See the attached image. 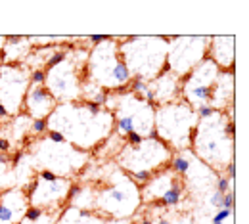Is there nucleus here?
Instances as JSON below:
<instances>
[{"label":"nucleus","instance_id":"1","mask_svg":"<svg viewBox=\"0 0 249 224\" xmlns=\"http://www.w3.org/2000/svg\"><path fill=\"white\" fill-rule=\"evenodd\" d=\"M46 127L52 132H58L73 148L92 154L113 134L115 123L111 111L104 105L81 100L58 103L46 119Z\"/></svg>","mask_w":249,"mask_h":224},{"label":"nucleus","instance_id":"2","mask_svg":"<svg viewBox=\"0 0 249 224\" xmlns=\"http://www.w3.org/2000/svg\"><path fill=\"white\" fill-rule=\"evenodd\" d=\"M197 125L192 134V154L217 174H226L234 167V107L228 111L197 109Z\"/></svg>","mask_w":249,"mask_h":224},{"label":"nucleus","instance_id":"3","mask_svg":"<svg viewBox=\"0 0 249 224\" xmlns=\"http://www.w3.org/2000/svg\"><path fill=\"white\" fill-rule=\"evenodd\" d=\"M89 176L94 188V213L102 219H132L140 207V186L113 161L92 167Z\"/></svg>","mask_w":249,"mask_h":224},{"label":"nucleus","instance_id":"4","mask_svg":"<svg viewBox=\"0 0 249 224\" xmlns=\"http://www.w3.org/2000/svg\"><path fill=\"white\" fill-rule=\"evenodd\" d=\"M21 150L25 152L35 172L46 171L67 180L77 178L90 163V154L73 148L65 140H52L46 134L31 138Z\"/></svg>","mask_w":249,"mask_h":224},{"label":"nucleus","instance_id":"5","mask_svg":"<svg viewBox=\"0 0 249 224\" xmlns=\"http://www.w3.org/2000/svg\"><path fill=\"white\" fill-rule=\"evenodd\" d=\"M117 40H119V56L130 79L150 83L167 69L169 36L136 34Z\"/></svg>","mask_w":249,"mask_h":224},{"label":"nucleus","instance_id":"6","mask_svg":"<svg viewBox=\"0 0 249 224\" xmlns=\"http://www.w3.org/2000/svg\"><path fill=\"white\" fill-rule=\"evenodd\" d=\"M85 86H92L102 92H115L128 88L130 75L119 56V40L117 36H106L100 44H94L89 50L85 71H83Z\"/></svg>","mask_w":249,"mask_h":224},{"label":"nucleus","instance_id":"7","mask_svg":"<svg viewBox=\"0 0 249 224\" xmlns=\"http://www.w3.org/2000/svg\"><path fill=\"white\" fill-rule=\"evenodd\" d=\"M104 107L113 115L115 136L124 138L128 134H138L142 138H148L154 134L156 107L144 98L136 96L132 90L123 88V90L107 92Z\"/></svg>","mask_w":249,"mask_h":224},{"label":"nucleus","instance_id":"8","mask_svg":"<svg viewBox=\"0 0 249 224\" xmlns=\"http://www.w3.org/2000/svg\"><path fill=\"white\" fill-rule=\"evenodd\" d=\"M173 152L157 140L156 134L142 138L138 144H123L113 155V163L126 172L138 186H142L152 174L169 165Z\"/></svg>","mask_w":249,"mask_h":224},{"label":"nucleus","instance_id":"9","mask_svg":"<svg viewBox=\"0 0 249 224\" xmlns=\"http://www.w3.org/2000/svg\"><path fill=\"white\" fill-rule=\"evenodd\" d=\"M197 119V111L182 100L157 105L154 115V134L173 154L184 152L192 146V134L196 130Z\"/></svg>","mask_w":249,"mask_h":224},{"label":"nucleus","instance_id":"10","mask_svg":"<svg viewBox=\"0 0 249 224\" xmlns=\"http://www.w3.org/2000/svg\"><path fill=\"white\" fill-rule=\"evenodd\" d=\"M89 50L75 48L65 54L58 64L44 69V88L54 96L58 103H71L83 100V71Z\"/></svg>","mask_w":249,"mask_h":224},{"label":"nucleus","instance_id":"11","mask_svg":"<svg viewBox=\"0 0 249 224\" xmlns=\"http://www.w3.org/2000/svg\"><path fill=\"white\" fill-rule=\"evenodd\" d=\"M140 199H142V205L156 203L171 211L192 213V203L188 199L184 180L171 167H163L140 186Z\"/></svg>","mask_w":249,"mask_h":224},{"label":"nucleus","instance_id":"12","mask_svg":"<svg viewBox=\"0 0 249 224\" xmlns=\"http://www.w3.org/2000/svg\"><path fill=\"white\" fill-rule=\"evenodd\" d=\"M71 184L73 180L60 178L46 171H38L23 190L27 192V197H29V207L60 213L67 205Z\"/></svg>","mask_w":249,"mask_h":224},{"label":"nucleus","instance_id":"13","mask_svg":"<svg viewBox=\"0 0 249 224\" xmlns=\"http://www.w3.org/2000/svg\"><path fill=\"white\" fill-rule=\"evenodd\" d=\"M209 36L194 34V36H169L167 44V71L177 75L180 81L196 65H199L207 58Z\"/></svg>","mask_w":249,"mask_h":224},{"label":"nucleus","instance_id":"14","mask_svg":"<svg viewBox=\"0 0 249 224\" xmlns=\"http://www.w3.org/2000/svg\"><path fill=\"white\" fill-rule=\"evenodd\" d=\"M31 73L25 64L0 65V107L10 119L23 111V102L31 86Z\"/></svg>","mask_w":249,"mask_h":224},{"label":"nucleus","instance_id":"15","mask_svg":"<svg viewBox=\"0 0 249 224\" xmlns=\"http://www.w3.org/2000/svg\"><path fill=\"white\" fill-rule=\"evenodd\" d=\"M218 69L209 58H205L199 65L194 67V71H190L180 83V100L186 102L190 107H194L196 111L201 107H207L213 85L217 81Z\"/></svg>","mask_w":249,"mask_h":224},{"label":"nucleus","instance_id":"16","mask_svg":"<svg viewBox=\"0 0 249 224\" xmlns=\"http://www.w3.org/2000/svg\"><path fill=\"white\" fill-rule=\"evenodd\" d=\"M180 79L177 75H173L171 71H163L159 77L154 81L146 83V90H144V100L150 102L154 107L157 105H165V103H173L180 100Z\"/></svg>","mask_w":249,"mask_h":224},{"label":"nucleus","instance_id":"17","mask_svg":"<svg viewBox=\"0 0 249 224\" xmlns=\"http://www.w3.org/2000/svg\"><path fill=\"white\" fill-rule=\"evenodd\" d=\"M29 209L27 192L19 186L0 192V224H19Z\"/></svg>","mask_w":249,"mask_h":224},{"label":"nucleus","instance_id":"18","mask_svg":"<svg viewBox=\"0 0 249 224\" xmlns=\"http://www.w3.org/2000/svg\"><path fill=\"white\" fill-rule=\"evenodd\" d=\"M56 105L58 102L44 88V85H31L23 102V113L29 115L33 121H46Z\"/></svg>","mask_w":249,"mask_h":224},{"label":"nucleus","instance_id":"19","mask_svg":"<svg viewBox=\"0 0 249 224\" xmlns=\"http://www.w3.org/2000/svg\"><path fill=\"white\" fill-rule=\"evenodd\" d=\"M207 58L220 71H232L236 64V36L234 34H215L209 36Z\"/></svg>","mask_w":249,"mask_h":224},{"label":"nucleus","instance_id":"20","mask_svg":"<svg viewBox=\"0 0 249 224\" xmlns=\"http://www.w3.org/2000/svg\"><path fill=\"white\" fill-rule=\"evenodd\" d=\"M234 90H236L234 69L232 71H220L215 85H213L207 107L213 111H228L230 107H234Z\"/></svg>","mask_w":249,"mask_h":224},{"label":"nucleus","instance_id":"21","mask_svg":"<svg viewBox=\"0 0 249 224\" xmlns=\"http://www.w3.org/2000/svg\"><path fill=\"white\" fill-rule=\"evenodd\" d=\"M31 50L29 36H6L2 48V64H23Z\"/></svg>","mask_w":249,"mask_h":224},{"label":"nucleus","instance_id":"22","mask_svg":"<svg viewBox=\"0 0 249 224\" xmlns=\"http://www.w3.org/2000/svg\"><path fill=\"white\" fill-rule=\"evenodd\" d=\"M148 207V217L152 219V224H192V213L188 211H171L161 205H144Z\"/></svg>","mask_w":249,"mask_h":224},{"label":"nucleus","instance_id":"23","mask_svg":"<svg viewBox=\"0 0 249 224\" xmlns=\"http://www.w3.org/2000/svg\"><path fill=\"white\" fill-rule=\"evenodd\" d=\"M106 219L98 217L96 213H89V211H79L75 207L65 205L60 211V217L56 224H104Z\"/></svg>","mask_w":249,"mask_h":224},{"label":"nucleus","instance_id":"24","mask_svg":"<svg viewBox=\"0 0 249 224\" xmlns=\"http://www.w3.org/2000/svg\"><path fill=\"white\" fill-rule=\"evenodd\" d=\"M18 186L12 154H0V192Z\"/></svg>","mask_w":249,"mask_h":224},{"label":"nucleus","instance_id":"25","mask_svg":"<svg viewBox=\"0 0 249 224\" xmlns=\"http://www.w3.org/2000/svg\"><path fill=\"white\" fill-rule=\"evenodd\" d=\"M209 224H234V209H218Z\"/></svg>","mask_w":249,"mask_h":224},{"label":"nucleus","instance_id":"26","mask_svg":"<svg viewBox=\"0 0 249 224\" xmlns=\"http://www.w3.org/2000/svg\"><path fill=\"white\" fill-rule=\"evenodd\" d=\"M58 217H60V213H56V211H40V215L33 221V224H56Z\"/></svg>","mask_w":249,"mask_h":224},{"label":"nucleus","instance_id":"27","mask_svg":"<svg viewBox=\"0 0 249 224\" xmlns=\"http://www.w3.org/2000/svg\"><path fill=\"white\" fill-rule=\"evenodd\" d=\"M104 224H132V219H106Z\"/></svg>","mask_w":249,"mask_h":224},{"label":"nucleus","instance_id":"28","mask_svg":"<svg viewBox=\"0 0 249 224\" xmlns=\"http://www.w3.org/2000/svg\"><path fill=\"white\" fill-rule=\"evenodd\" d=\"M4 42H6V36L0 34V65H2V48H4Z\"/></svg>","mask_w":249,"mask_h":224},{"label":"nucleus","instance_id":"29","mask_svg":"<svg viewBox=\"0 0 249 224\" xmlns=\"http://www.w3.org/2000/svg\"><path fill=\"white\" fill-rule=\"evenodd\" d=\"M19 224H33V223H31V221H29V219H23V221H21V223H19Z\"/></svg>","mask_w":249,"mask_h":224}]
</instances>
